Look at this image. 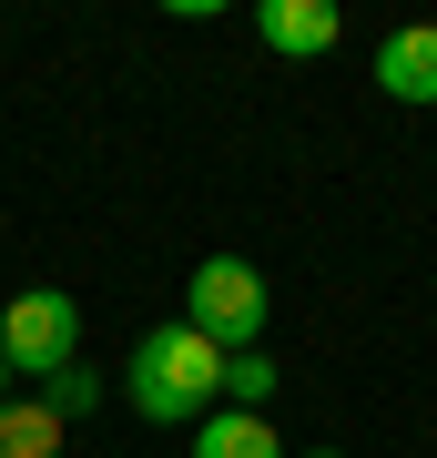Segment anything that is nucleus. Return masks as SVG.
Wrapping results in <instances>:
<instances>
[{
    "label": "nucleus",
    "instance_id": "obj_1",
    "mask_svg": "<svg viewBox=\"0 0 437 458\" xmlns=\"http://www.w3.org/2000/svg\"><path fill=\"white\" fill-rule=\"evenodd\" d=\"M122 397H132V418L183 428L194 408H214V397H224V346L194 336V327H153V336L122 357Z\"/></svg>",
    "mask_w": 437,
    "mask_h": 458
},
{
    "label": "nucleus",
    "instance_id": "obj_2",
    "mask_svg": "<svg viewBox=\"0 0 437 458\" xmlns=\"http://www.w3.org/2000/svg\"><path fill=\"white\" fill-rule=\"evenodd\" d=\"M183 327L214 336L224 357L265 346V327H275V306H265V276H255L244 255H204V265H194V295H183Z\"/></svg>",
    "mask_w": 437,
    "mask_h": 458
},
{
    "label": "nucleus",
    "instance_id": "obj_3",
    "mask_svg": "<svg viewBox=\"0 0 437 458\" xmlns=\"http://www.w3.org/2000/svg\"><path fill=\"white\" fill-rule=\"evenodd\" d=\"M0 367H21L31 387H51L62 367H81V306L62 285H31L0 306Z\"/></svg>",
    "mask_w": 437,
    "mask_h": 458
},
{
    "label": "nucleus",
    "instance_id": "obj_4",
    "mask_svg": "<svg viewBox=\"0 0 437 458\" xmlns=\"http://www.w3.org/2000/svg\"><path fill=\"white\" fill-rule=\"evenodd\" d=\"M376 92L387 102H437V21H407V31L376 41Z\"/></svg>",
    "mask_w": 437,
    "mask_h": 458
},
{
    "label": "nucleus",
    "instance_id": "obj_5",
    "mask_svg": "<svg viewBox=\"0 0 437 458\" xmlns=\"http://www.w3.org/2000/svg\"><path fill=\"white\" fill-rule=\"evenodd\" d=\"M336 0H255V41L265 51H295V62H306V51H336Z\"/></svg>",
    "mask_w": 437,
    "mask_h": 458
},
{
    "label": "nucleus",
    "instance_id": "obj_6",
    "mask_svg": "<svg viewBox=\"0 0 437 458\" xmlns=\"http://www.w3.org/2000/svg\"><path fill=\"white\" fill-rule=\"evenodd\" d=\"M62 438H71V428L51 418L41 387L31 397H0V458H62Z\"/></svg>",
    "mask_w": 437,
    "mask_h": 458
},
{
    "label": "nucleus",
    "instance_id": "obj_7",
    "mask_svg": "<svg viewBox=\"0 0 437 458\" xmlns=\"http://www.w3.org/2000/svg\"><path fill=\"white\" fill-rule=\"evenodd\" d=\"M194 458H285V448H275V428H265L255 408H214L194 428Z\"/></svg>",
    "mask_w": 437,
    "mask_h": 458
},
{
    "label": "nucleus",
    "instance_id": "obj_8",
    "mask_svg": "<svg viewBox=\"0 0 437 458\" xmlns=\"http://www.w3.org/2000/svg\"><path fill=\"white\" fill-rule=\"evenodd\" d=\"M224 397H234V408H265V397H275V357H265V346L224 357Z\"/></svg>",
    "mask_w": 437,
    "mask_h": 458
},
{
    "label": "nucleus",
    "instance_id": "obj_9",
    "mask_svg": "<svg viewBox=\"0 0 437 458\" xmlns=\"http://www.w3.org/2000/svg\"><path fill=\"white\" fill-rule=\"evenodd\" d=\"M41 397H51V418H62V428H71L81 408H102V377H92V367H62V377H51V387H41Z\"/></svg>",
    "mask_w": 437,
    "mask_h": 458
},
{
    "label": "nucleus",
    "instance_id": "obj_10",
    "mask_svg": "<svg viewBox=\"0 0 437 458\" xmlns=\"http://www.w3.org/2000/svg\"><path fill=\"white\" fill-rule=\"evenodd\" d=\"M0 397H11V367H0Z\"/></svg>",
    "mask_w": 437,
    "mask_h": 458
},
{
    "label": "nucleus",
    "instance_id": "obj_11",
    "mask_svg": "<svg viewBox=\"0 0 437 458\" xmlns=\"http://www.w3.org/2000/svg\"><path fill=\"white\" fill-rule=\"evenodd\" d=\"M306 458H336V448H306Z\"/></svg>",
    "mask_w": 437,
    "mask_h": 458
}]
</instances>
